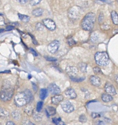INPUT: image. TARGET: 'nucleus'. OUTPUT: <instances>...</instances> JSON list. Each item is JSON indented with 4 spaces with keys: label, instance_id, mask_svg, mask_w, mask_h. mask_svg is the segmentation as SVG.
<instances>
[{
    "label": "nucleus",
    "instance_id": "obj_1",
    "mask_svg": "<svg viewBox=\"0 0 118 125\" xmlns=\"http://www.w3.org/2000/svg\"><path fill=\"white\" fill-rule=\"evenodd\" d=\"M96 21V16L94 13L89 12L85 15L83 19L81 26L84 30L89 31L93 29Z\"/></svg>",
    "mask_w": 118,
    "mask_h": 125
},
{
    "label": "nucleus",
    "instance_id": "obj_2",
    "mask_svg": "<svg viewBox=\"0 0 118 125\" xmlns=\"http://www.w3.org/2000/svg\"><path fill=\"white\" fill-rule=\"evenodd\" d=\"M14 90L9 84L3 85L0 91V99L3 102L10 100L13 95Z\"/></svg>",
    "mask_w": 118,
    "mask_h": 125
},
{
    "label": "nucleus",
    "instance_id": "obj_3",
    "mask_svg": "<svg viewBox=\"0 0 118 125\" xmlns=\"http://www.w3.org/2000/svg\"><path fill=\"white\" fill-rule=\"evenodd\" d=\"M94 58L97 64L100 66H104L109 63V57L105 52H97L95 55Z\"/></svg>",
    "mask_w": 118,
    "mask_h": 125
},
{
    "label": "nucleus",
    "instance_id": "obj_4",
    "mask_svg": "<svg viewBox=\"0 0 118 125\" xmlns=\"http://www.w3.org/2000/svg\"><path fill=\"white\" fill-rule=\"evenodd\" d=\"M29 102V99L25 92L18 93L15 97V103L19 107L26 105Z\"/></svg>",
    "mask_w": 118,
    "mask_h": 125
},
{
    "label": "nucleus",
    "instance_id": "obj_5",
    "mask_svg": "<svg viewBox=\"0 0 118 125\" xmlns=\"http://www.w3.org/2000/svg\"><path fill=\"white\" fill-rule=\"evenodd\" d=\"M61 106L63 111L67 113L72 112L74 109L73 104L68 100H65L62 102L61 104Z\"/></svg>",
    "mask_w": 118,
    "mask_h": 125
},
{
    "label": "nucleus",
    "instance_id": "obj_6",
    "mask_svg": "<svg viewBox=\"0 0 118 125\" xmlns=\"http://www.w3.org/2000/svg\"><path fill=\"white\" fill-rule=\"evenodd\" d=\"M60 42L58 40H54L48 45V51L52 54L56 53L60 47Z\"/></svg>",
    "mask_w": 118,
    "mask_h": 125
},
{
    "label": "nucleus",
    "instance_id": "obj_7",
    "mask_svg": "<svg viewBox=\"0 0 118 125\" xmlns=\"http://www.w3.org/2000/svg\"><path fill=\"white\" fill-rule=\"evenodd\" d=\"M43 22L44 26L49 30L53 31L56 28V24L54 21L51 19H45L43 20Z\"/></svg>",
    "mask_w": 118,
    "mask_h": 125
},
{
    "label": "nucleus",
    "instance_id": "obj_8",
    "mask_svg": "<svg viewBox=\"0 0 118 125\" xmlns=\"http://www.w3.org/2000/svg\"><path fill=\"white\" fill-rule=\"evenodd\" d=\"M66 71L70 77H75L78 74V69L76 67L68 66L66 68Z\"/></svg>",
    "mask_w": 118,
    "mask_h": 125
},
{
    "label": "nucleus",
    "instance_id": "obj_9",
    "mask_svg": "<svg viewBox=\"0 0 118 125\" xmlns=\"http://www.w3.org/2000/svg\"><path fill=\"white\" fill-rule=\"evenodd\" d=\"M48 90L52 94H58L61 92V89L59 86L54 83H51L48 86Z\"/></svg>",
    "mask_w": 118,
    "mask_h": 125
},
{
    "label": "nucleus",
    "instance_id": "obj_10",
    "mask_svg": "<svg viewBox=\"0 0 118 125\" xmlns=\"http://www.w3.org/2000/svg\"><path fill=\"white\" fill-rule=\"evenodd\" d=\"M104 90L106 93L110 95H115L116 90L114 86L109 83H106L104 85Z\"/></svg>",
    "mask_w": 118,
    "mask_h": 125
},
{
    "label": "nucleus",
    "instance_id": "obj_11",
    "mask_svg": "<svg viewBox=\"0 0 118 125\" xmlns=\"http://www.w3.org/2000/svg\"><path fill=\"white\" fill-rule=\"evenodd\" d=\"M65 94L67 97L70 99H73L76 98L77 94L75 91V90L71 87L67 88L65 92Z\"/></svg>",
    "mask_w": 118,
    "mask_h": 125
},
{
    "label": "nucleus",
    "instance_id": "obj_12",
    "mask_svg": "<svg viewBox=\"0 0 118 125\" xmlns=\"http://www.w3.org/2000/svg\"><path fill=\"white\" fill-rule=\"evenodd\" d=\"M89 81L90 83L94 86H99L101 83L100 78L95 75H92L89 78Z\"/></svg>",
    "mask_w": 118,
    "mask_h": 125
},
{
    "label": "nucleus",
    "instance_id": "obj_13",
    "mask_svg": "<svg viewBox=\"0 0 118 125\" xmlns=\"http://www.w3.org/2000/svg\"><path fill=\"white\" fill-rule=\"evenodd\" d=\"M63 100V96L62 95H55V96L51 97V101L52 104L55 105L58 104Z\"/></svg>",
    "mask_w": 118,
    "mask_h": 125
},
{
    "label": "nucleus",
    "instance_id": "obj_14",
    "mask_svg": "<svg viewBox=\"0 0 118 125\" xmlns=\"http://www.w3.org/2000/svg\"><path fill=\"white\" fill-rule=\"evenodd\" d=\"M46 113L48 116H53L55 114L56 111V109L51 106H48L46 108Z\"/></svg>",
    "mask_w": 118,
    "mask_h": 125
},
{
    "label": "nucleus",
    "instance_id": "obj_15",
    "mask_svg": "<svg viewBox=\"0 0 118 125\" xmlns=\"http://www.w3.org/2000/svg\"><path fill=\"white\" fill-rule=\"evenodd\" d=\"M101 99L105 103H108L113 100V97L111 95L106 93H104L101 95Z\"/></svg>",
    "mask_w": 118,
    "mask_h": 125
},
{
    "label": "nucleus",
    "instance_id": "obj_16",
    "mask_svg": "<svg viewBox=\"0 0 118 125\" xmlns=\"http://www.w3.org/2000/svg\"><path fill=\"white\" fill-rule=\"evenodd\" d=\"M111 16L113 23L115 24H118V14L115 11H112Z\"/></svg>",
    "mask_w": 118,
    "mask_h": 125
},
{
    "label": "nucleus",
    "instance_id": "obj_17",
    "mask_svg": "<svg viewBox=\"0 0 118 125\" xmlns=\"http://www.w3.org/2000/svg\"><path fill=\"white\" fill-rule=\"evenodd\" d=\"M43 9L40 8H37L36 9H34L32 11V14L35 17H39L41 16L43 13Z\"/></svg>",
    "mask_w": 118,
    "mask_h": 125
},
{
    "label": "nucleus",
    "instance_id": "obj_18",
    "mask_svg": "<svg viewBox=\"0 0 118 125\" xmlns=\"http://www.w3.org/2000/svg\"><path fill=\"white\" fill-rule=\"evenodd\" d=\"M48 95V90L45 88H41L39 92L40 98L42 100H44Z\"/></svg>",
    "mask_w": 118,
    "mask_h": 125
},
{
    "label": "nucleus",
    "instance_id": "obj_19",
    "mask_svg": "<svg viewBox=\"0 0 118 125\" xmlns=\"http://www.w3.org/2000/svg\"><path fill=\"white\" fill-rule=\"evenodd\" d=\"M18 17L20 20H21L23 22H27L29 21H30V19L29 16H27V15H25L21 14L20 13L18 14Z\"/></svg>",
    "mask_w": 118,
    "mask_h": 125
},
{
    "label": "nucleus",
    "instance_id": "obj_20",
    "mask_svg": "<svg viewBox=\"0 0 118 125\" xmlns=\"http://www.w3.org/2000/svg\"><path fill=\"white\" fill-rule=\"evenodd\" d=\"M79 68L80 71L83 73H85L86 72L87 68V64L84 62H80L78 64Z\"/></svg>",
    "mask_w": 118,
    "mask_h": 125
},
{
    "label": "nucleus",
    "instance_id": "obj_21",
    "mask_svg": "<svg viewBox=\"0 0 118 125\" xmlns=\"http://www.w3.org/2000/svg\"><path fill=\"white\" fill-rule=\"evenodd\" d=\"M52 122L56 125H66L65 123L62 121L60 118H52Z\"/></svg>",
    "mask_w": 118,
    "mask_h": 125
},
{
    "label": "nucleus",
    "instance_id": "obj_22",
    "mask_svg": "<svg viewBox=\"0 0 118 125\" xmlns=\"http://www.w3.org/2000/svg\"><path fill=\"white\" fill-rule=\"evenodd\" d=\"M9 116V112L2 108H0V117H6Z\"/></svg>",
    "mask_w": 118,
    "mask_h": 125
},
{
    "label": "nucleus",
    "instance_id": "obj_23",
    "mask_svg": "<svg viewBox=\"0 0 118 125\" xmlns=\"http://www.w3.org/2000/svg\"><path fill=\"white\" fill-rule=\"evenodd\" d=\"M39 112H37L36 113V112H34V114H33V116H34V119L35 120L37 121H39L41 120L42 118V116L41 115V114H39L38 113Z\"/></svg>",
    "mask_w": 118,
    "mask_h": 125
},
{
    "label": "nucleus",
    "instance_id": "obj_24",
    "mask_svg": "<svg viewBox=\"0 0 118 125\" xmlns=\"http://www.w3.org/2000/svg\"><path fill=\"white\" fill-rule=\"evenodd\" d=\"M25 112L29 115H31L32 114H33V107L31 106H27L25 109Z\"/></svg>",
    "mask_w": 118,
    "mask_h": 125
},
{
    "label": "nucleus",
    "instance_id": "obj_25",
    "mask_svg": "<svg viewBox=\"0 0 118 125\" xmlns=\"http://www.w3.org/2000/svg\"><path fill=\"white\" fill-rule=\"evenodd\" d=\"M43 105V103L42 101H39L36 104V110L37 112H40L41 110L42 107Z\"/></svg>",
    "mask_w": 118,
    "mask_h": 125
},
{
    "label": "nucleus",
    "instance_id": "obj_26",
    "mask_svg": "<svg viewBox=\"0 0 118 125\" xmlns=\"http://www.w3.org/2000/svg\"><path fill=\"white\" fill-rule=\"evenodd\" d=\"M12 115L13 117L16 120H18L20 117V114L17 111H14L12 112Z\"/></svg>",
    "mask_w": 118,
    "mask_h": 125
},
{
    "label": "nucleus",
    "instance_id": "obj_27",
    "mask_svg": "<svg viewBox=\"0 0 118 125\" xmlns=\"http://www.w3.org/2000/svg\"><path fill=\"white\" fill-rule=\"evenodd\" d=\"M44 25L40 22H37L35 25V29L38 31H42L44 29Z\"/></svg>",
    "mask_w": 118,
    "mask_h": 125
},
{
    "label": "nucleus",
    "instance_id": "obj_28",
    "mask_svg": "<svg viewBox=\"0 0 118 125\" xmlns=\"http://www.w3.org/2000/svg\"><path fill=\"white\" fill-rule=\"evenodd\" d=\"M79 120L80 122L82 123H84L87 121V118L84 114H82L80 116Z\"/></svg>",
    "mask_w": 118,
    "mask_h": 125
},
{
    "label": "nucleus",
    "instance_id": "obj_29",
    "mask_svg": "<svg viewBox=\"0 0 118 125\" xmlns=\"http://www.w3.org/2000/svg\"><path fill=\"white\" fill-rule=\"evenodd\" d=\"M67 43L69 44V45L72 46L76 43V42L72 37H70L67 39Z\"/></svg>",
    "mask_w": 118,
    "mask_h": 125
},
{
    "label": "nucleus",
    "instance_id": "obj_30",
    "mask_svg": "<svg viewBox=\"0 0 118 125\" xmlns=\"http://www.w3.org/2000/svg\"><path fill=\"white\" fill-rule=\"evenodd\" d=\"M42 0H29V3L31 5L34 6L38 4Z\"/></svg>",
    "mask_w": 118,
    "mask_h": 125
},
{
    "label": "nucleus",
    "instance_id": "obj_31",
    "mask_svg": "<svg viewBox=\"0 0 118 125\" xmlns=\"http://www.w3.org/2000/svg\"><path fill=\"white\" fill-rule=\"evenodd\" d=\"M93 72L96 74H101L102 72L101 71V69L100 68H99L98 66H96L93 68Z\"/></svg>",
    "mask_w": 118,
    "mask_h": 125
},
{
    "label": "nucleus",
    "instance_id": "obj_32",
    "mask_svg": "<svg viewBox=\"0 0 118 125\" xmlns=\"http://www.w3.org/2000/svg\"><path fill=\"white\" fill-rule=\"evenodd\" d=\"M70 79L73 81V82H82L84 79V78H76V77H70Z\"/></svg>",
    "mask_w": 118,
    "mask_h": 125
},
{
    "label": "nucleus",
    "instance_id": "obj_33",
    "mask_svg": "<svg viewBox=\"0 0 118 125\" xmlns=\"http://www.w3.org/2000/svg\"><path fill=\"white\" fill-rule=\"evenodd\" d=\"M45 59L47 61H50V62H55L57 61V59L54 57H45Z\"/></svg>",
    "mask_w": 118,
    "mask_h": 125
},
{
    "label": "nucleus",
    "instance_id": "obj_34",
    "mask_svg": "<svg viewBox=\"0 0 118 125\" xmlns=\"http://www.w3.org/2000/svg\"><path fill=\"white\" fill-rule=\"evenodd\" d=\"M91 116L93 118H96L100 117V115L97 112H92L91 113Z\"/></svg>",
    "mask_w": 118,
    "mask_h": 125
},
{
    "label": "nucleus",
    "instance_id": "obj_35",
    "mask_svg": "<svg viewBox=\"0 0 118 125\" xmlns=\"http://www.w3.org/2000/svg\"><path fill=\"white\" fill-rule=\"evenodd\" d=\"M30 34V35L31 36V38H32V41H33L32 42H33V43H34V45H37V44H38V43H37V41L36 40V39H35V38L34 37V36L33 35L30 34Z\"/></svg>",
    "mask_w": 118,
    "mask_h": 125
},
{
    "label": "nucleus",
    "instance_id": "obj_36",
    "mask_svg": "<svg viewBox=\"0 0 118 125\" xmlns=\"http://www.w3.org/2000/svg\"><path fill=\"white\" fill-rule=\"evenodd\" d=\"M30 51H31V52L33 54V55L35 57H36L38 56V54L37 53V52L35 51V50H34L33 48H30Z\"/></svg>",
    "mask_w": 118,
    "mask_h": 125
},
{
    "label": "nucleus",
    "instance_id": "obj_37",
    "mask_svg": "<svg viewBox=\"0 0 118 125\" xmlns=\"http://www.w3.org/2000/svg\"><path fill=\"white\" fill-rule=\"evenodd\" d=\"M15 28V27L13 25H7L6 27V31H10V30H13V29Z\"/></svg>",
    "mask_w": 118,
    "mask_h": 125
},
{
    "label": "nucleus",
    "instance_id": "obj_38",
    "mask_svg": "<svg viewBox=\"0 0 118 125\" xmlns=\"http://www.w3.org/2000/svg\"><path fill=\"white\" fill-rule=\"evenodd\" d=\"M103 19V13H101V14H100L99 15V22H101L102 20Z\"/></svg>",
    "mask_w": 118,
    "mask_h": 125
},
{
    "label": "nucleus",
    "instance_id": "obj_39",
    "mask_svg": "<svg viewBox=\"0 0 118 125\" xmlns=\"http://www.w3.org/2000/svg\"><path fill=\"white\" fill-rule=\"evenodd\" d=\"M5 24L4 20L2 18H0V26H3Z\"/></svg>",
    "mask_w": 118,
    "mask_h": 125
},
{
    "label": "nucleus",
    "instance_id": "obj_40",
    "mask_svg": "<svg viewBox=\"0 0 118 125\" xmlns=\"http://www.w3.org/2000/svg\"><path fill=\"white\" fill-rule=\"evenodd\" d=\"M19 3L21 4H25L26 3L28 0H17Z\"/></svg>",
    "mask_w": 118,
    "mask_h": 125
},
{
    "label": "nucleus",
    "instance_id": "obj_41",
    "mask_svg": "<svg viewBox=\"0 0 118 125\" xmlns=\"http://www.w3.org/2000/svg\"><path fill=\"white\" fill-rule=\"evenodd\" d=\"M6 125H16L12 121H8L6 123Z\"/></svg>",
    "mask_w": 118,
    "mask_h": 125
},
{
    "label": "nucleus",
    "instance_id": "obj_42",
    "mask_svg": "<svg viewBox=\"0 0 118 125\" xmlns=\"http://www.w3.org/2000/svg\"><path fill=\"white\" fill-rule=\"evenodd\" d=\"M25 125H34V124L32 123H31V122H30V121H28L27 123H26L25 124Z\"/></svg>",
    "mask_w": 118,
    "mask_h": 125
},
{
    "label": "nucleus",
    "instance_id": "obj_43",
    "mask_svg": "<svg viewBox=\"0 0 118 125\" xmlns=\"http://www.w3.org/2000/svg\"><path fill=\"white\" fill-rule=\"evenodd\" d=\"M10 70H6L3 72H0V73H10Z\"/></svg>",
    "mask_w": 118,
    "mask_h": 125
},
{
    "label": "nucleus",
    "instance_id": "obj_44",
    "mask_svg": "<svg viewBox=\"0 0 118 125\" xmlns=\"http://www.w3.org/2000/svg\"><path fill=\"white\" fill-rule=\"evenodd\" d=\"M116 82H117V83H118V74L116 76Z\"/></svg>",
    "mask_w": 118,
    "mask_h": 125
},
{
    "label": "nucleus",
    "instance_id": "obj_45",
    "mask_svg": "<svg viewBox=\"0 0 118 125\" xmlns=\"http://www.w3.org/2000/svg\"><path fill=\"white\" fill-rule=\"evenodd\" d=\"M4 29H3V28L0 29V33H2V32H4Z\"/></svg>",
    "mask_w": 118,
    "mask_h": 125
},
{
    "label": "nucleus",
    "instance_id": "obj_46",
    "mask_svg": "<svg viewBox=\"0 0 118 125\" xmlns=\"http://www.w3.org/2000/svg\"><path fill=\"white\" fill-rule=\"evenodd\" d=\"M1 0H0V5L1 4Z\"/></svg>",
    "mask_w": 118,
    "mask_h": 125
},
{
    "label": "nucleus",
    "instance_id": "obj_47",
    "mask_svg": "<svg viewBox=\"0 0 118 125\" xmlns=\"http://www.w3.org/2000/svg\"><path fill=\"white\" fill-rule=\"evenodd\" d=\"M3 14H1V13H0V16H1V15H2Z\"/></svg>",
    "mask_w": 118,
    "mask_h": 125
},
{
    "label": "nucleus",
    "instance_id": "obj_48",
    "mask_svg": "<svg viewBox=\"0 0 118 125\" xmlns=\"http://www.w3.org/2000/svg\"><path fill=\"white\" fill-rule=\"evenodd\" d=\"M117 2H118V0H117Z\"/></svg>",
    "mask_w": 118,
    "mask_h": 125
},
{
    "label": "nucleus",
    "instance_id": "obj_49",
    "mask_svg": "<svg viewBox=\"0 0 118 125\" xmlns=\"http://www.w3.org/2000/svg\"></svg>",
    "mask_w": 118,
    "mask_h": 125
}]
</instances>
